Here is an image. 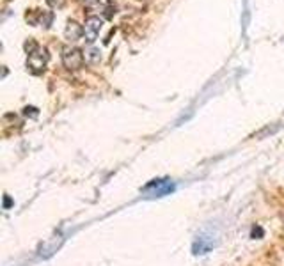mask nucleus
Instances as JSON below:
<instances>
[{"label": "nucleus", "mask_w": 284, "mask_h": 266, "mask_svg": "<svg viewBox=\"0 0 284 266\" xmlns=\"http://www.w3.org/2000/svg\"><path fill=\"white\" fill-rule=\"evenodd\" d=\"M174 188H176V185L171 179L163 177V179H153L147 185H144L141 188V192L146 199H160L165 197V195H171L174 192Z\"/></svg>", "instance_id": "f257e3e1"}, {"label": "nucleus", "mask_w": 284, "mask_h": 266, "mask_svg": "<svg viewBox=\"0 0 284 266\" xmlns=\"http://www.w3.org/2000/svg\"><path fill=\"white\" fill-rule=\"evenodd\" d=\"M46 62H48V52L44 48H36L32 54H29V59H27V66L32 73H43L44 68H46Z\"/></svg>", "instance_id": "f03ea898"}, {"label": "nucleus", "mask_w": 284, "mask_h": 266, "mask_svg": "<svg viewBox=\"0 0 284 266\" xmlns=\"http://www.w3.org/2000/svg\"><path fill=\"white\" fill-rule=\"evenodd\" d=\"M62 64L69 69V71H75V69H80L83 64V54L79 48H71V46H66L62 50Z\"/></svg>", "instance_id": "7ed1b4c3"}, {"label": "nucleus", "mask_w": 284, "mask_h": 266, "mask_svg": "<svg viewBox=\"0 0 284 266\" xmlns=\"http://www.w3.org/2000/svg\"><path fill=\"white\" fill-rule=\"evenodd\" d=\"M103 20L100 16H91L85 20V25H83V39L87 41L89 44L94 43L96 38L100 36V30H101Z\"/></svg>", "instance_id": "20e7f679"}, {"label": "nucleus", "mask_w": 284, "mask_h": 266, "mask_svg": "<svg viewBox=\"0 0 284 266\" xmlns=\"http://www.w3.org/2000/svg\"><path fill=\"white\" fill-rule=\"evenodd\" d=\"M215 245H217V240H213L211 236H206V234H201L194 242V245H192V252L196 256H203V254H208Z\"/></svg>", "instance_id": "39448f33"}, {"label": "nucleus", "mask_w": 284, "mask_h": 266, "mask_svg": "<svg viewBox=\"0 0 284 266\" xmlns=\"http://www.w3.org/2000/svg\"><path fill=\"white\" fill-rule=\"evenodd\" d=\"M64 36L69 41H79L80 36H83V27H80L75 20H69L66 25V30H64Z\"/></svg>", "instance_id": "423d86ee"}, {"label": "nucleus", "mask_w": 284, "mask_h": 266, "mask_svg": "<svg viewBox=\"0 0 284 266\" xmlns=\"http://www.w3.org/2000/svg\"><path fill=\"white\" fill-rule=\"evenodd\" d=\"M85 59H87L89 62H98V60L101 59V55H100V50L91 48L89 52H85Z\"/></svg>", "instance_id": "0eeeda50"}, {"label": "nucleus", "mask_w": 284, "mask_h": 266, "mask_svg": "<svg viewBox=\"0 0 284 266\" xmlns=\"http://www.w3.org/2000/svg\"><path fill=\"white\" fill-rule=\"evenodd\" d=\"M263 234H264V232H263V229H261L260 226L252 227V234H250V236L254 238V240H256V238H258V240H260V238H263Z\"/></svg>", "instance_id": "6e6552de"}, {"label": "nucleus", "mask_w": 284, "mask_h": 266, "mask_svg": "<svg viewBox=\"0 0 284 266\" xmlns=\"http://www.w3.org/2000/svg\"><path fill=\"white\" fill-rule=\"evenodd\" d=\"M23 114L25 115H30V117H38V109H34V107H25Z\"/></svg>", "instance_id": "1a4fd4ad"}, {"label": "nucleus", "mask_w": 284, "mask_h": 266, "mask_svg": "<svg viewBox=\"0 0 284 266\" xmlns=\"http://www.w3.org/2000/svg\"><path fill=\"white\" fill-rule=\"evenodd\" d=\"M13 206V201H11L9 195H4V209H9Z\"/></svg>", "instance_id": "9d476101"}, {"label": "nucleus", "mask_w": 284, "mask_h": 266, "mask_svg": "<svg viewBox=\"0 0 284 266\" xmlns=\"http://www.w3.org/2000/svg\"><path fill=\"white\" fill-rule=\"evenodd\" d=\"M46 2H48L50 5H54V7L55 5H57V7H62L64 5V0H46Z\"/></svg>", "instance_id": "9b49d317"}, {"label": "nucleus", "mask_w": 284, "mask_h": 266, "mask_svg": "<svg viewBox=\"0 0 284 266\" xmlns=\"http://www.w3.org/2000/svg\"><path fill=\"white\" fill-rule=\"evenodd\" d=\"M80 2L85 5H93V4H96V2H100V0H80Z\"/></svg>", "instance_id": "f8f14e48"}]
</instances>
